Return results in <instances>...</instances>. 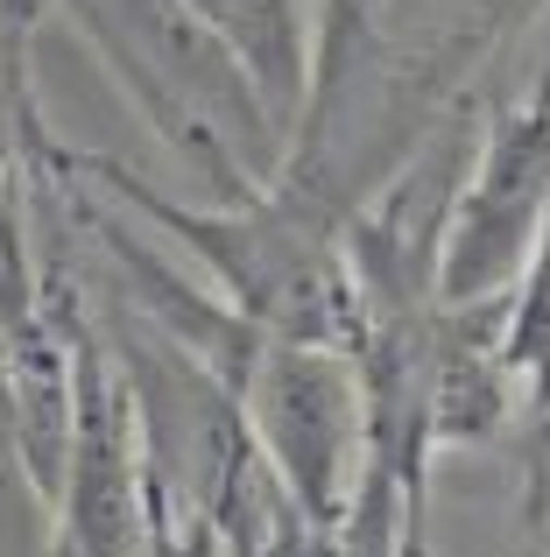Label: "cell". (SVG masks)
Listing matches in <instances>:
<instances>
[{
    "label": "cell",
    "instance_id": "6da1fadb",
    "mask_svg": "<svg viewBox=\"0 0 550 557\" xmlns=\"http://www.w3.org/2000/svg\"><path fill=\"white\" fill-rule=\"evenodd\" d=\"M234 395H248V409H254V451L268 459L275 487L297 502V516L311 530H332L346 494H353L346 487L353 480V451L367 437L360 381L325 346L262 339Z\"/></svg>",
    "mask_w": 550,
    "mask_h": 557
},
{
    "label": "cell",
    "instance_id": "7a4b0ae2",
    "mask_svg": "<svg viewBox=\"0 0 550 557\" xmlns=\"http://www.w3.org/2000/svg\"><path fill=\"white\" fill-rule=\"evenodd\" d=\"M141 487H149V473H141ZM135 557H220V536H212L191 508L163 502V494L149 487V516H141V550Z\"/></svg>",
    "mask_w": 550,
    "mask_h": 557
},
{
    "label": "cell",
    "instance_id": "3957f363",
    "mask_svg": "<svg viewBox=\"0 0 550 557\" xmlns=\"http://www.w3.org/2000/svg\"><path fill=\"white\" fill-rule=\"evenodd\" d=\"M248 557H317V530H311L303 516H289L283 530H275V536H262V544H254Z\"/></svg>",
    "mask_w": 550,
    "mask_h": 557
}]
</instances>
